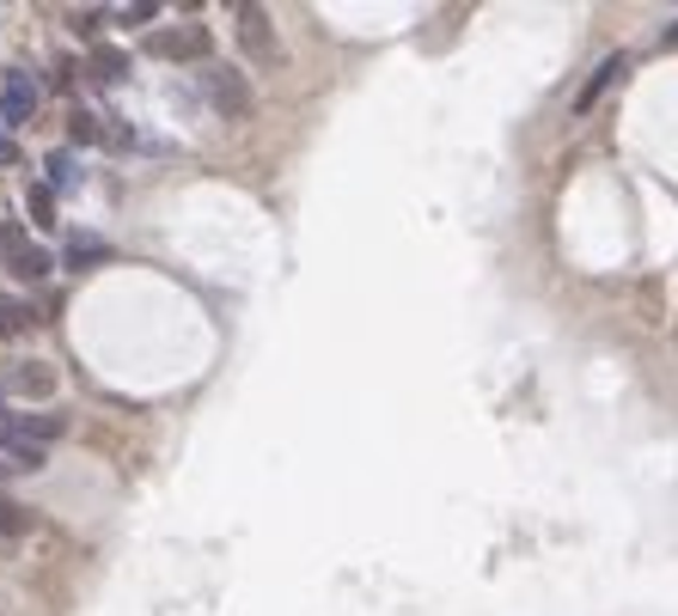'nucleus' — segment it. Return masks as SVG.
<instances>
[{
    "mask_svg": "<svg viewBox=\"0 0 678 616\" xmlns=\"http://www.w3.org/2000/svg\"><path fill=\"white\" fill-rule=\"evenodd\" d=\"M37 79L25 74V67H7V79H0V129L13 134V129H25L31 117H37Z\"/></svg>",
    "mask_w": 678,
    "mask_h": 616,
    "instance_id": "nucleus-4",
    "label": "nucleus"
},
{
    "mask_svg": "<svg viewBox=\"0 0 678 616\" xmlns=\"http://www.w3.org/2000/svg\"><path fill=\"white\" fill-rule=\"evenodd\" d=\"M147 55H153V62H202V55H208V31L202 25L147 31Z\"/></svg>",
    "mask_w": 678,
    "mask_h": 616,
    "instance_id": "nucleus-5",
    "label": "nucleus"
},
{
    "mask_svg": "<svg viewBox=\"0 0 678 616\" xmlns=\"http://www.w3.org/2000/svg\"><path fill=\"white\" fill-rule=\"evenodd\" d=\"M25 525H31V512L13 495H0V538H25Z\"/></svg>",
    "mask_w": 678,
    "mask_h": 616,
    "instance_id": "nucleus-12",
    "label": "nucleus"
},
{
    "mask_svg": "<svg viewBox=\"0 0 678 616\" xmlns=\"http://www.w3.org/2000/svg\"><path fill=\"white\" fill-rule=\"evenodd\" d=\"M25 214H31V226H55V190L50 184H31Z\"/></svg>",
    "mask_w": 678,
    "mask_h": 616,
    "instance_id": "nucleus-11",
    "label": "nucleus"
},
{
    "mask_svg": "<svg viewBox=\"0 0 678 616\" xmlns=\"http://www.w3.org/2000/svg\"><path fill=\"white\" fill-rule=\"evenodd\" d=\"M0 165H19V141L7 129H0Z\"/></svg>",
    "mask_w": 678,
    "mask_h": 616,
    "instance_id": "nucleus-18",
    "label": "nucleus"
},
{
    "mask_svg": "<svg viewBox=\"0 0 678 616\" xmlns=\"http://www.w3.org/2000/svg\"><path fill=\"white\" fill-rule=\"evenodd\" d=\"M43 165H50V177H43V184H50V190H67V184H74V177H80V165H74V153H50V159H43Z\"/></svg>",
    "mask_w": 678,
    "mask_h": 616,
    "instance_id": "nucleus-15",
    "label": "nucleus"
},
{
    "mask_svg": "<svg viewBox=\"0 0 678 616\" xmlns=\"http://www.w3.org/2000/svg\"><path fill=\"white\" fill-rule=\"evenodd\" d=\"M31 324V312L25 305H13V300H0V336H19V329Z\"/></svg>",
    "mask_w": 678,
    "mask_h": 616,
    "instance_id": "nucleus-17",
    "label": "nucleus"
},
{
    "mask_svg": "<svg viewBox=\"0 0 678 616\" xmlns=\"http://www.w3.org/2000/svg\"><path fill=\"white\" fill-rule=\"evenodd\" d=\"M202 93H208L214 117H226V122H251V110H257L239 67H202Z\"/></svg>",
    "mask_w": 678,
    "mask_h": 616,
    "instance_id": "nucleus-1",
    "label": "nucleus"
},
{
    "mask_svg": "<svg viewBox=\"0 0 678 616\" xmlns=\"http://www.w3.org/2000/svg\"><path fill=\"white\" fill-rule=\"evenodd\" d=\"M7 391H13V397H50L55 391V372L43 367V360H13V367H7Z\"/></svg>",
    "mask_w": 678,
    "mask_h": 616,
    "instance_id": "nucleus-6",
    "label": "nucleus"
},
{
    "mask_svg": "<svg viewBox=\"0 0 678 616\" xmlns=\"http://www.w3.org/2000/svg\"><path fill=\"white\" fill-rule=\"evenodd\" d=\"M105 7H74V13H67V25L80 31V37H98V31H105Z\"/></svg>",
    "mask_w": 678,
    "mask_h": 616,
    "instance_id": "nucleus-16",
    "label": "nucleus"
},
{
    "mask_svg": "<svg viewBox=\"0 0 678 616\" xmlns=\"http://www.w3.org/2000/svg\"><path fill=\"white\" fill-rule=\"evenodd\" d=\"M624 67H629L624 55H605V62H599V74L586 79V86H581V98H574V117H586V110H593L599 98L612 93V79H624Z\"/></svg>",
    "mask_w": 678,
    "mask_h": 616,
    "instance_id": "nucleus-7",
    "label": "nucleus"
},
{
    "mask_svg": "<svg viewBox=\"0 0 678 616\" xmlns=\"http://www.w3.org/2000/svg\"><path fill=\"white\" fill-rule=\"evenodd\" d=\"M0 452H7V464H13V471H31V476H37L43 464H50V452L31 446V440H13V446H0Z\"/></svg>",
    "mask_w": 678,
    "mask_h": 616,
    "instance_id": "nucleus-10",
    "label": "nucleus"
},
{
    "mask_svg": "<svg viewBox=\"0 0 678 616\" xmlns=\"http://www.w3.org/2000/svg\"><path fill=\"white\" fill-rule=\"evenodd\" d=\"M93 74L105 79V86H122V79H129V50H117V43H98V50H93Z\"/></svg>",
    "mask_w": 678,
    "mask_h": 616,
    "instance_id": "nucleus-8",
    "label": "nucleus"
},
{
    "mask_svg": "<svg viewBox=\"0 0 678 616\" xmlns=\"http://www.w3.org/2000/svg\"><path fill=\"white\" fill-rule=\"evenodd\" d=\"M110 19H117L122 31H141V25H153V19H160V7H153V0H134V7H117Z\"/></svg>",
    "mask_w": 678,
    "mask_h": 616,
    "instance_id": "nucleus-13",
    "label": "nucleus"
},
{
    "mask_svg": "<svg viewBox=\"0 0 678 616\" xmlns=\"http://www.w3.org/2000/svg\"><path fill=\"white\" fill-rule=\"evenodd\" d=\"M0 257H7V275L13 281H43L55 269V257L43 245H31L19 220H0Z\"/></svg>",
    "mask_w": 678,
    "mask_h": 616,
    "instance_id": "nucleus-2",
    "label": "nucleus"
},
{
    "mask_svg": "<svg viewBox=\"0 0 678 616\" xmlns=\"http://www.w3.org/2000/svg\"><path fill=\"white\" fill-rule=\"evenodd\" d=\"M105 262H110L105 238H74V245H67V269H105Z\"/></svg>",
    "mask_w": 678,
    "mask_h": 616,
    "instance_id": "nucleus-9",
    "label": "nucleus"
},
{
    "mask_svg": "<svg viewBox=\"0 0 678 616\" xmlns=\"http://www.w3.org/2000/svg\"><path fill=\"white\" fill-rule=\"evenodd\" d=\"M666 43H678V25H672V31H666Z\"/></svg>",
    "mask_w": 678,
    "mask_h": 616,
    "instance_id": "nucleus-19",
    "label": "nucleus"
},
{
    "mask_svg": "<svg viewBox=\"0 0 678 616\" xmlns=\"http://www.w3.org/2000/svg\"><path fill=\"white\" fill-rule=\"evenodd\" d=\"M233 31H239V50H245V62H257V67H269L281 55V43H276V19L263 13V7H233Z\"/></svg>",
    "mask_w": 678,
    "mask_h": 616,
    "instance_id": "nucleus-3",
    "label": "nucleus"
},
{
    "mask_svg": "<svg viewBox=\"0 0 678 616\" xmlns=\"http://www.w3.org/2000/svg\"><path fill=\"white\" fill-rule=\"evenodd\" d=\"M98 134H105V122L93 117V110H74V117H67V141H80V147H93Z\"/></svg>",
    "mask_w": 678,
    "mask_h": 616,
    "instance_id": "nucleus-14",
    "label": "nucleus"
}]
</instances>
